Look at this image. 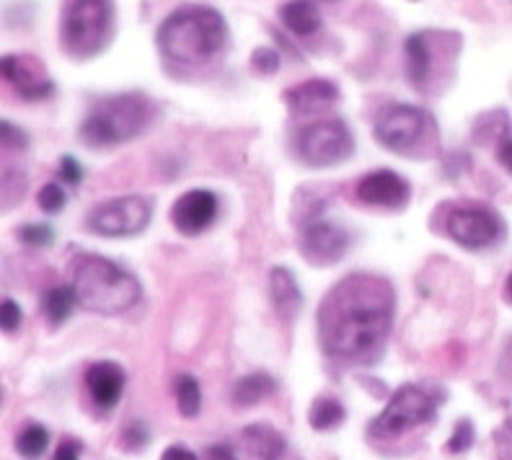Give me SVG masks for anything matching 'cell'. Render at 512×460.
<instances>
[{
  "instance_id": "cell-41",
  "label": "cell",
  "mask_w": 512,
  "mask_h": 460,
  "mask_svg": "<svg viewBox=\"0 0 512 460\" xmlns=\"http://www.w3.org/2000/svg\"><path fill=\"white\" fill-rule=\"evenodd\" d=\"M505 300L512 305V272L507 274V282H505Z\"/></svg>"
},
{
  "instance_id": "cell-15",
  "label": "cell",
  "mask_w": 512,
  "mask_h": 460,
  "mask_svg": "<svg viewBox=\"0 0 512 460\" xmlns=\"http://www.w3.org/2000/svg\"><path fill=\"white\" fill-rule=\"evenodd\" d=\"M3 78L26 101H42L55 94V81L47 75L42 60L37 57L6 55L3 57Z\"/></svg>"
},
{
  "instance_id": "cell-5",
  "label": "cell",
  "mask_w": 512,
  "mask_h": 460,
  "mask_svg": "<svg viewBox=\"0 0 512 460\" xmlns=\"http://www.w3.org/2000/svg\"><path fill=\"white\" fill-rule=\"evenodd\" d=\"M461 34L456 32H414L406 37V78L419 94H443L456 78Z\"/></svg>"
},
{
  "instance_id": "cell-30",
  "label": "cell",
  "mask_w": 512,
  "mask_h": 460,
  "mask_svg": "<svg viewBox=\"0 0 512 460\" xmlns=\"http://www.w3.org/2000/svg\"><path fill=\"white\" fill-rule=\"evenodd\" d=\"M474 437H476L474 424H471L469 419H458L456 427H453V435L448 437V445H445V448H448V453H456V455L466 453V450L474 445Z\"/></svg>"
},
{
  "instance_id": "cell-34",
  "label": "cell",
  "mask_w": 512,
  "mask_h": 460,
  "mask_svg": "<svg viewBox=\"0 0 512 460\" xmlns=\"http://www.w3.org/2000/svg\"><path fill=\"white\" fill-rule=\"evenodd\" d=\"M0 130H3V148H11V150H26L29 148V135H26L24 130H21L19 125H13V122H8V119H3V125H0Z\"/></svg>"
},
{
  "instance_id": "cell-27",
  "label": "cell",
  "mask_w": 512,
  "mask_h": 460,
  "mask_svg": "<svg viewBox=\"0 0 512 460\" xmlns=\"http://www.w3.org/2000/svg\"><path fill=\"white\" fill-rule=\"evenodd\" d=\"M21 243L32 246V249H44L55 241V228L47 223H24L19 230H16Z\"/></svg>"
},
{
  "instance_id": "cell-9",
  "label": "cell",
  "mask_w": 512,
  "mask_h": 460,
  "mask_svg": "<svg viewBox=\"0 0 512 460\" xmlns=\"http://www.w3.org/2000/svg\"><path fill=\"white\" fill-rule=\"evenodd\" d=\"M295 153L311 168L339 166L350 161L355 153V135L344 119H319V122L300 127L295 135Z\"/></svg>"
},
{
  "instance_id": "cell-22",
  "label": "cell",
  "mask_w": 512,
  "mask_h": 460,
  "mask_svg": "<svg viewBox=\"0 0 512 460\" xmlns=\"http://www.w3.org/2000/svg\"><path fill=\"white\" fill-rule=\"evenodd\" d=\"M275 393H277V380L272 378V375L249 373L241 380H236L231 398H233V406H238V409H249V406L262 404L264 398L275 396Z\"/></svg>"
},
{
  "instance_id": "cell-16",
  "label": "cell",
  "mask_w": 512,
  "mask_h": 460,
  "mask_svg": "<svg viewBox=\"0 0 512 460\" xmlns=\"http://www.w3.org/2000/svg\"><path fill=\"white\" fill-rule=\"evenodd\" d=\"M285 106L295 117H308V114H319L339 101V86L329 78H308L303 83H295L282 96Z\"/></svg>"
},
{
  "instance_id": "cell-36",
  "label": "cell",
  "mask_w": 512,
  "mask_h": 460,
  "mask_svg": "<svg viewBox=\"0 0 512 460\" xmlns=\"http://www.w3.org/2000/svg\"><path fill=\"white\" fill-rule=\"evenodd\" d=\"M205 460H236V453H233V445L218 442V445H210L205 450Z\"/></svg>"
},
{
  "instance_id": "cell-3",
  "label": "cell",
  "mask_w": 512,
  "mask_h": 460,
  "mask_svg": "<svg viewBox=\"0 0 512 460\" xmlns=\"http://www.w3.org/2000/svg\"><path fill=\"white\" fill-rule=\"evenodd\" d=\"M156 117L158 104L140 91L104 96L83 117L78 140L91 150L117 148L143 135Z\"/></svg>"
},
{
  "instance_id": "cell-38",
  "label": "cell",
  "mask_w": 512,
  "mask_h": 460,
  "mask_svg": "<svg viewBox=\"0 0 512 460\" xmlns=\"http://www.w3.org/2000/svg\"><path fill=\"white\" fill-rule=\"evenodd\" d=\"M500 375H502V378L512 380V334H510V339H507V342H505V347H502Z\"/></svg>"
},
{
  "instance_id": "cell-1",
  "label": "cell",
  "mask_w": 512,
  "mask_h": 460,
  "mask_svg": "<svg viewBox=\"0 0 512 460\" xmlns=\"http://www.w3.org/2000/svg\"><path fill=\"white\" fill-rule=\"evenodd\" d=\"M396 290L378 274H347L319 305V344L331 360L363 362L394 329Z\"/></svg>"
},
{
  "instance_id": "cell-12",
  "label": "cell",
  "mask_w": 512,
  "mask_h": 460,
  "mask_svg": "<svg viewBox=\"0 0 512 460\" xmlns=\"http://www.w3.org/2000/svg\"><path fill=\"white\" fill-rule=\"evenodd\" d=\"M350 246L352 236L347 233V228L334 220L313 218L300 228L298 249L311 267H334L337 262H342Z\"/></svg>"
},
{
  "instance_id": "cell-23",
  "label": "cell",
  "mask_w": 512,
  "mask_h": 460,
  "mask_svg": "<svg viewBox=\"0 0 512 460\" xmlns=\"http://www.w3.org/2000/svg\"><path fill=\"white\" fill-rule=\"evenodd\" d=\"M75 305H78V298H75L73 285H57L44 293L42 313L50 321L52 329H57V326H63L68 321Z\"/></svg>"
},
{
  "instance_id": "cell-29",
  "label": "cell",
  "mask_w": 512,
  "mask_h": 460,
  "mask_svg": "<svg viewBox=\"0 0 512 460\" xmlns=\"http://www.w3.org/2000/svg\"><path fill=\"white\" fill-rule=\"evenodd\" d=\"M37 205L47 215H57V212H63L65 205H68V194L63 192L60 184H44L37 194Z\"/></svg>"
},
{
  "instance_id": "cell-11",
  "label": "cell",
  "mask_w": 512,
  "mask_h": 460,
  "mask_svg": "<svg viewBox=\"0 0 512 460\" xmlns=\"http://www.w3.org/2000/svg\"><path fill=\"white\" fill-rule=\"evenodd\" d=\"M153 218V202L143 194H125L96 205L86 215V228L101 238L140 236Z\"/></svg>"
},
{
  "instance_id": "cell-13",
  "label": "cell",
  "mask_w": 512,
  "mask_h": 460,
  "mask_svg": "<svg viewBox=\"0 0 512 460\" xmlns=\"http://www.w3.org/2000/svg\"><path fill=\"white\" fill-rule=\"evenodd\" d=\"M357 199L368 207H381V210H404L412 197V187L394 168H378L357 181Z\"/></svg>"
},
{
  "instance_id": "cell-35",
  "label": "cell",
  "mask_w": 512,
  "mask_h": 460,
  "mask_svg": "<svg viewBox=\"0 0 512 460\" xmlns=\"http://www.w3.org/2000/svg\"><path fill=\"white\" fill-rule=\"evenodd\" d=\"M60 179L68 181L70 187H78L83 181V166L78 163V158L63 156L60 158Z\"/></svg>"
},
{
  "instance_id": "cell-40",
  "label": "cell",
  "mask_w": 512,
  "mask_h": 460,
  "mask_svg": "<svg viewBox=\"0 0 512 460\" xmlns=\"http://www.w3.org/2000/svg\"><path fill=\"white\" fill-rule=\"evenodd\" d=\"M497 161L505 168L507 174H512V137H507L505 143L497 145Z\"/></svg>"
},
{
  "instance_id": "cell-6",
  "label": "cell",
  "mask_w": 512,
  "mask_h": 460,
  "mask_svg": "<svg viewBox=\"0 0 512 460\" xmlns=\"http://www.w3.org/2000/svg\"><path fill=\"white\" fill-rule=\"evenodd\" d=\"M117 34V6L109 0H73L60 16V47L73 60L99 57Z\"/></svg>"
},
{
  "instance_id": "cell-26",
  "label": "cell",
  "mask_w": 512,
  "mask_h": 460,
  "mask_svg": "<svg viewBox=\"0 0 512 460\" xmlns=\"http://www.w3.org/2000/svg\"><path fill=\"white\" fill-rule=\"evenodd\" d=\"M50 448V432L42 427V424H29L19 432L16 437V450H19L21 458L26 460H37L42 458Z\"/></svg>"
},
{
  "instance_id": "cell-21",
  "label": "cell",
  "mask_w": 512,
  "mask_h": 460,
  "mask_svg": "<svg viewBox=\"0 0 512 460\" xmlns=\"http://www.w3.org/2000/svg\"><path fill=\"white\" fill-rule=\"evenodd\" d=\"M280 19L295 37H311L321 29V8L311 0H290L280 6Z\"/></svg>"
},
{
  "instance_id": "cell-4",
  "label": "cell",
  "mask_w": 512,
  "mask_h": 460,
  "mask_svg": "<svg viewBox=\"0 0 512 460\" xmlns=\"http://www.w3.org/2000/svg\"><path fill=\"white\" fill-rule=\"evenodd\" d=\"M73 290L83 311L99 316L127 313L143 293L135 274L99 254H86L75 264Z\"/></svg>"
},
{
  "instance_id": "cell-2",
  "label": "cell",
  "mask_w": 512,
  "mask_h": 460,
  "mask_svg": "<svg viewBox=\"0 0 512 460\" xmlns=\"http://www.w3.org/2000/svg\"><path fill=\"white\" fill-rule=\"evenodd\" d=\"M228 24L213 6L176 8L161 21L156 47L163 60L182 68H202L225 50Z\"/></svg>"
},
{
  "instance_id": "cell-33",
  "label": "cell",
  "mask_w": 512,
  "mask_h": 460,
  "mask_svg": "<svg viewBox=\"0 0 512 460\" xmlns=\"http://www.w3.org/2000/svg\"><path fill=\"white\" fill-rule=\"evenodd\" d=\"M494 453L497 460H512V417H507L494 432Z\"/></svg>"
},
{
  "instance_id": "cell-14",
  "label": "cell",
  "mask_w": 512,
  "mask_h": 460,
  "mask_svg": "<svg viewBox=\"0 0 512 460\" xmlns=\"http://www.w3.org/2000/svg\"><path fill=\"white\" fill-rule=\"evenodd\" d=\"M218 218V194L210 189H189L171 205V225L182 236H200Z\"/></svg>"
},
{
  "instance_id": "cell-20",
  "label": "cell",
  "mask_w": 512,
  "mask_h": 460,
  "mask_svg": "<svg viewBox=\"0 0 512 460\" xmlns=\"http://www.w3.org/2000/svg\"><path fill=\"white\" fill-rule=\"evenodd\" d=\"M512 132V119L505 109H492V112H481L471 125V140H474L479 148H492L497 150V145L505 143Z\"/></svg>"
},
{
  "instance_id": "cell-10",
  "label": "cell",
  "mask_w": 512,
  "mask_h": 460,
  "mask_svg": "<svg viewBox=\"0 0 512 460\" xmlns=\"http://www.w3.org/2000/svg\"><path fill=\"white\" fill-rule=\"evenodd\" d=\"M445 236L466 251H487L505 241L507 223L494 207L466 202V205H453L448 210Z\"/></svg>"
},
{
  "instance_id": "cell-8",
  "label": "cell",
  "mask_w": 512,
  "mask_h": 460,
  "mask_svg": "<svg viewBox=\"0 0 512 460\" xmlns=\"http://www.w3.org/2000/svg\"><path fill=\"white\" fill-rule=\"evenodd\" d=\"M438 406V391H432L430 386H422V383H406V386L396 388L391 401L370 422L368 437L370 440H394V437L406 435L438 417Z\"/></svg>"
},
{
  "instance_id": "cell-32",
  "label": "cell",
  "mask_w": 512,
  "mask_h": 460,
  "mask_svg": "<svg viewBox=\"0 0 512 460\" xmlns=\"http://www.w3.org/2000/svg\"><path fill=\"white\" fill-rule=\"evenodd\" d=\"M251 68L259 75H272L280 68V52L272 50V47H256L251 52Z\"/></svg>"
},
{
  "instance_id": "cell-18",
  "label": "cell",
  "mask_w": 512,
  "mask_h": 460,
  "mask_svg": "<svg viewBox=\"0 0 512 460\" xmlns=\"http://www.w3.org/2000/svg\"><path fill=\"white\" fill-rule=\"evenodd\" d=\"M282 450H285V440L269 424H251L238 435V442L233 445L236 460H277Z\"/></svg>"
},
{
  "instance_id": "cell-17",
  "label": "cell",
  "mask_w": 512,
  "mask_h": 460,
  "mask_svg": "<svg viewBox=\"0 0 512 460\" xmlns=\"http://www.w3.org/2000/svg\"><path fill=\"white\" fill-rule=\"evenodd\" d=\"M127 375L122 370V365L112 360H101L94 362V365L86 370V388L94 398V404L99 409L109 411L119 404L122 398V391H125Z\"/></svg>"
},
{
  "instance_id": "cell-19",
  "label": "cell",
  "mask_w": 512,
  "mask_h": 460,
  "mask_svg": "<svg viewBox=\"0 0 512 460\" xmlns=\"http://www.w3.org/2000/svg\"><path fill=\"white\" fill-rule=\"evenodd\" d=\"M269 300H272V308L280 316V321L293 324L298 318L300 308H303V293H300L298 280L288 267H272V272H269Z\"/></svg>"
},
{
  "instance_id": "cell-24",
  "label": "cell",
  "mask_w": 512,
  "mask_h": 460,
  "mask_svg": "<svg viewBox=\"0 0 512 460\" xmlns=\"http://www.w3.org/2000/svg\"><path fill=\"white\" fill-rule=\"evenodd\" d=\"M344 419H347V409L334 396H319L308 409V422L316 432H331V429L342 427Z\"/></svg>"
},
{
  "instance_id": "cell-7",
  "label": "cell",
  "mask_w": 512,
  "mask_h": 460,
  "mask_svg": "<svg viewBox=\"0 0 512 460\" xmlns=\"http://www.w3.org/2000/svg\"><path fill=\"white\" fill-rule=\"evenodd\" d=\"M373 135L378 145L399 156L430 158L438 153V125L414 104H388L375 117Z\"/></svg>"
},
{
  "instance_id": "cell-37",
  "label": "cell",
  "mask_w": 512,
  "mask_h": 460,
  "mask_svg": "<svg viewBox=\"0 0 512 460\" xmlns=\"http://www.w3.org/2000/svg\"><path fill=\"white\" fill-rule=\"evenodd\" d=\"M161 460H197V455L189 448H184V445H169L161 453Z\"/></svg>"
},
{
  "instance_id": "cell-25",
  "label": "cell",
  "mask_w": 512,
  "mask_h": 460,
  "mask_svg": "<svg viewBox=\"0 0 512 460\" xmlns=\"http://www.w3.org/2000/svg\"><path fill=\"white\" fill-rule=\"evenodd\" d=\"M174 393H176V406H179V414L187 419H194L202 409V388L197 383V378L189 373L176 375L174 378Z\"/></svg>"
},
{
  "instance_id": "cell-31",
  "label": "cell",
  "mask_w": 512,
  "mask_h": 460,
  "mask_svg": "<svg viewBox=\"0 0 512 460\" xmlns=\"http://www.w3.org/2000/svg\"><path fill=\"white\" fill-rule=\"evenodd\" d=\"M21 318H24V311H21V305L16 300L8 298V295L0 300V329H3V334H16L21 326Z\"/></svg>"
},
{
  "instance_id": "cell-39",
  "label": "cell",
  "mask_w": 512,
  "mask_h": 460,
  "mask_svg": "<svg viewBox=\"0 0 512 460\" xmlns=\"http://www.w3.org/2000/svg\"><path fill=\"white\" fill-rule=\"evenodd\" d=\"M52 460H78V445H75L73 440H63L55 448Z\"/></svg>"
},
{
  "instance_id": "cell-28",
  "label": "cell",
  "mask_w": 512,
  "mask_h": 460,
  "mask_svg": "<svg viewBox=\"0 0 512 460\" xmlns=\"http://www.w3.org/2000/svg\"><path fill=\"white\" fill-rule=\"evenodd\" d=\"M148 442L150 429L148 424L140 422V419L127 424V427L122 429V435H119V445H122V450H127V453H140V450L148 448Z\"/></svg>"
}]
</instances>
